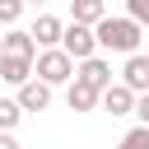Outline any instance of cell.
Listing matches in <instances>:
<instances>
[{"label":"cell","mask_w":149,"mask_h":149,"mask_svg":"<svg viewBox=\"0 0 149 149\" xmlns=\"http://www.w3.org/2000/svg\"><path fill=\"white\" fill-rule=\"evenodd\" d=\"M98 102H102V93H93V88H88V84H79V79L65 88V107H70V112H93Z\"/></svg>","instance_id":"8fae6325"},{"label":"cell","mask_w":149,"mask_h":149,"mask_svg":"<svg viewBox=\"0 0 149 149\" xmlns=\"http://www.w3.org/2000/svg\"><path fill=\"white\" fill-rule=\"evenodd\" d=\"M135 121L149 130V93H140V98H135Z\"/></svg>","instance_id":"e0dca14e"},{"label":"cell","mask_w":149,"mask_h":149,"mask_svg":"<svg viewBox=\"0 0 149 149\" xmlns=\"http://www.w3.org/2000/svg\"><path fill=\"white\" fill-rule=\"evenodd\" d=\"M61 51L74 61V65H84V61H93L98 56V37H93V28H79V23H65V37H61Z\"/></svg>","instance_id":"3957f363"},{"label":"cell","mask_w":149,"mask_h":149,"mask_svg":"<svg viewBox=\"0 0 149 149\" xmlns=\"http://www.w3.org/2000/svg\"><path fill=\"white\" fill-rule=\"evenodd\" d=\"M23 19V5L19 0H0V28H9V23H19Z\"/></svg>","instance_id":"9a60e30c"},{"label":"cell","mask_w":149,"mask_h":149,"mask_svg":"<svg viewBox=\"0 0 149 149\" xmlns=\"http://www.w3.org/2000/svg\"><path fill=\"white\" fill-rule=\"evenodd\" d=\"M121 84L140 98V93H149V56H126V65H121Z\"/></svg>","instance_id":"8992f818"},{"label":"cell","mask_w":149,"mask_h":149,"mask_svg":"<svg viewBox=\"0 0 149 149\" xmlns=\"http://www.w3.org/2000/svg\"><path fill=\"white\" fill-rule=\"evenodd\" d=\"M14 102H19L23 112H47V107H51V88H47L42 79H28V84L19 88V98H14Z\"/></svg>","instance_id":"30bf717a"},{"label":"cell","mask_w":149,"mask_h":149,"mask_svg":"<svg viewBox=\"0 0 149 149\" xmlns=\"http://www.w3.org/2000/svg\"><path fill=\"white\" fill-rule=\"evenodd\" d=\"M28 37L37 42V51H56V47H61V37H65V23H61L56 14H37V19H33V28H28Z\"/></svg>","instance_id":"277c9868"},{"label":"cell","mask_w":149,"mask_h":149,"mask_svg":"<svg viewBox=\"0 0 149 149\" xmlns=\"http://www.w3.org/2000/svg\"><path fill=\"white\" fill-rule=\"evenodd\" d=\"M0 79H5V84H14V88H23V84L33 79V61H14V56H0Z\"/></svg>","instance_id":"7c38bea8"},{"label":"cell","mask_w":149,"mask_h":149,"mask_svg":"<svg viewBox=\"0 0 149 149\" xmlns=\"http://www.w3.org/2000/svg\"><path fill=\"white\" fill-rule=\"evenodd\" d=\"M0 149H19V140L14 135H0Z\"/></svg>","instance_id":"ac0fdd59"},{"label":"cell","mask_w":149,"mask_h":149,"mask_svg":"<svg viewBox=\"0 0 149 149\" xmlns=\"http://www.w3.org/2000/svg\"><path fill=\"white\" fill-rule=\"evenodd\" d=\"M19 121H23V107H19L14 98H0V135H9Z\"/></svg>","instance_id":"4fadbf2b"},{"label":"cell","mask_w":149,"mask_h":149,"mask_svg":"<svg viewBox=\"0 0 149 149\" xmlns=\"http://www.w3.org/2000/svg\"><path fill=\"white\" fill-rule=\"evenodd\" d=\"M33 79H42L47 88H56V84H74V61L56 47V51H37V61H33Z\"/></svg>","instance_id":"7a4b0ae2"},{"label":"cell","mask_w":149,"mask_h":149,"mask_svg":"<svg viewBox=\"0 0 149 149\" xmlns=\"http://www.w3.org/2000/svg\"><path fill=\"white\" fill-rule=\"evenodd\" d=\"M0 56H14V61H37V42L23 33V28H9L5 42H0Z\"/></svg>","instance_id":"52a82bcc"},{"label":"cell","mask_w":149,"mask_h":149,"mask_svg":"<svg viewBox=\"0 0 149 149\" xmlns=\"http://www.w3.org/2000/svg\"><path fill=\"white\" fill-rule=\"evenodd\" d=\"M116 149H149V130H144V126H135V130H126V140H121Z\"/></svg>","instance_id":"2e32d148"},{"label":"cell","mask_w":149,"mask_h":149,"mask_svg":"<svg viewBox=\"0 0 149 149\" xmlns=\"http://www.w3.org/2000/svg\"><path fill=\"white\" fill-rule=\"evenodd\" d=\"M98 107H102V112H112V116H135V93L116 79V84L102 93V102H98Z\"/></svg>","instance_id":"ba28073f"},{"label":"cell","mask_w":149,"mask_h":149,"mask_svg":"<svg viewBox=\"0 0 149 149\" xmlns=\"http://www.w3.org/2000/svg\"><path fill=\"white\" fill-rule=\"evenodd\" d=\"M126 19L140 23V28H149V0H126Z\"/></svg>","instance_id":"5bb4252c"},{"label":"cell","mask_w":149,"mask_h":149,"mask_svg":"<svg viewBox=\"0 0 149 149\" xmlns=\"http://www.w3.org/2000/svg\"><path fill=\"white\" fill-rule=\"evenodd\" d=\"M93 37H98V47H102V51L140 56V37H144V28H140V23H130L126 14H107V19L93 28Z\"/></svg>","instance_id":"6da1fadb"},{"label":"cell","mask_w":149,"mask_h":149,"mask_svg":"<svg viewBox=\"0 0 149 149\" xmlns=\"http://www.w3.org/2000/svg\"><path fill=\"white\" fill-rule=\"evenodd\" d=\"M107 14H112V9H107L102 0H74V5H70V23H79V28H98Z\"/></svg>","instance_id":"9c48e42d"},{"label":"cell","mask_w":149,"mask_h":149,"mask_svg":"<svg viewBox=\"0 0 149 149\" xmlns=\"http://www.w3.org/2000/svg\"><path fill=\"white\" fill-rule=\"evenodd\" d=\"M0 42H5V33H0Z\"/></svg>","instance_id":"d6986e66"},{"label":"cell","mask_w":149,"mask_h":149,"mask_svg":"<svg viewBox=\"0 0 149 149\" xmlns=\"http://www.w3.org/2000/svg\"><path fill=\"white\" fill-rule=\"evenodd\" d=\"M74 79H79V84H88L93 93H107V88H112V65H107L102 56H93V61H84V65L74 70Z\"/></svg>","instance_id":"5b68a950"}]
</instances>
